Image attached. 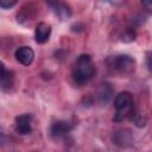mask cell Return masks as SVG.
Wrapping results in <instances>:
<instances>
[{"instance_id": "5b68a950", "label": "cell", "mask_w": 152, "mask_h": 152, "mask_svg": "<svg viewBox=\"0 0 152 152\" xmlns=\"http://www.w3.org/2000/svg\"><path fill=\"white\" fill-rule=\"evenodd\" d=\"M71 129H72V125H71L69 121L58 120V121H55V122L50 126V134H51L52 137H55V138H58V137L65 135V134L69 133Z\"/></svg>"}, {"instance_id": "8992f818", "label": "cell", "mask_w": 152, "mask_h": 152, "mask_svg": "<svg viewBox=\"0 0 152 152\" xmlns=\"http://www.w3.org/2000/svg\"><path fill=\"white\" fill-rule=\"evenodd\" d=\"M34 51L30 46H21L15 51V59L23 65H30L33 62Z\"/></svg>"}, {"instance_id": "30bf717a", "label": "cell", "mask_w": 152, "mask_h": 152, "mask_svg": "<svg viewBox=\"0 0 152 152\" xmlns=\"http://www.w3.org/2000/svg\"><path fill=\"white\" fill-rule=\"evenodd\" d=\"M97 95H99V100H100L101 103H103V104L108 103L109 100L112 99V95H113V89H112L110 84H108V83L101 84Z\"/></svg>"}, {"instance_id": "2e32d148", "label": "cell", "mask_w": 152, "mask_h": 152, "mask_svg": "<svg viewBox=\"0 0 152 152\" xmlns=\"http://www.w3.org/2000/svg\"><path fill=\"white\" fill-rule=\"evenodd\" d=\"M141 5L148 10V11H152V0H141Z\"/></svg>"}, {"instance_id": "e0dca14e", "label": "cell", "mask_w": 152, "mask_h": 152, "mask_svg": "<svg viewBox=\"0 0 152 152\" xmlns=\"http://www.w3.org/2000/svg\"><path fill=\"white\" fill-rule=\"evenodd\" d=\"M46 2H48L50 6H52V7H56V6L59 4V0H46Z\"/></svg>"}, {"instance_id": "9c48e42d", "label": "cell", "mask_w": 152, "mask_h": 152, "mask_svg": "<svg viewBox=\"0 0 152 152\" xmlns=\"http://www.w3.org/2000/svg\"><path fill=\"white\" fill-rule=\"evenodd\" d=\"M1 89L2 90H8L12 88L13 86V80H14V76H13V72L11 71H7L5 65L1 64Z\"/></svg>"}, {"instance_id": "7a4b0ae2", "label": "cell", "mask_w": 152, "mask_h": 152, "mask_svg": "<svg viewBox=\"0 0 152 152\" xmlns=\"http://www.w3.org/2000/svg\"><path fill=\"white\" fill-rule=\"evenodd\" d=\"M115 114L113 120L115 122H120L132 115L133 109H134V102H133V96L128 91H122L116 95L115 97Z\"/></svg>"}, {"instance_id": "277c9868", "label": "cell", "mask_w": 152, "mask_h": 152, "mask_svg": "<svg viewBox=\"0 0 152 152\" xmlns=\"http://www.w3.org/2000/svg\"><path fill=\"white\" fill-rule=\"evenodd\" d=\"M15 131L19 134H28L32 131V116L30 114H21L15 118Z\"/></svg>"}, {"instance_id": "4fadbf2b", "label": "cell", "mask_w": 152, "mask_h": 152, "mask_svg": "<svg viewBox=\"0 0 152 152\" xmlns=\"http://www.w3.org/2000/svg\"><path fill=\"white\" fill-rule=\"evenodd\" d=\"M132 120L134 121V124L138 127H144L146 125L145 118H142V115H140V114H134V118H132Z\"/></svg>"}, {"instance_id": "52a82bcc", "label": "cell", "mask_w": 152, "mask_h": 152, "mask_svg": "<svg viewBox=\"0 0 152 152\" xmlns=\"http://www.w3.org/2000/svg\"><path fill=\"white\" fill-rule=\"evenodd\" d=\"M51 34V26L46 23H39L36 26V31H34V38L36 42L38 44H44L49 40Z\"/></svg>"}, {"instance_id": "7c38bea8", "label": "cell", "mask_w": 152, "mask_h": 152, "mask_svg": "<svg viewBox=\"0 0 152 152\" xmlns=\"http://www.w3.org/2000/svg\"><path fill=\"white\" fill-rule=\"evenodd\" d=\"M135 36H137V33L133 28H126L124 31V33L121 34V40L125 43H131L135 39Z\"/></svg>"}, {"instance_id": "8fae6325", "label": "cell", "mask_w": 152, "mask_h": 152, "mask_svg": "<svg viewBox=\"0 0 152 152\" xmlns=\"http://www.w3.org/2000/svg\"><path fill=\"white\" fill-rule=\"evenodd\" d=\"M56 14L62 19V20H65L68 18L71 17V10L69 6H66L65 4H58L56 7Z\"/></svg>"}, {"instance_id": "3957f363", "label": "cell", "mask_w": 152, "mask_h": 152, "mask_svg": "<svg viewBox=\"0 0 152 152\" xmlns=\"http://www.w3.org/2000/svg\"><path fill=\"white\" fill-rule=\"evenodd\" d=\"M107 64L110 69L121 74H131L135 69V61L128 55L112 56L107 59Z\"/></svg>"}, {"instance_id": "9a60e30c", "label": "cell", "mask_w": 152, "mask_h": 152, "mask_svg": "<svg viewBox=\"0 0 152 152\" xmlns=\"http://www.w3.org/2000/svg\"><path fill=\"white\" fill-rule=\"evenodd\" d=\"M146 65H147L148 71L152 74V52H148V53H147V57H146Z\"/></svg>"}, {"instance_id": "ba28073f", "label": "cell", "mask_w": 152, "mask_h": 152, "mask_svg": "<svg viewBox=\"0 0 152 152\" xmlns=\"http://www.w3.org/2000/svg\"><path fill=\"white\" fill-rule=\"evenodd\" d=\"M113 141L119 145V146H128L132 142V133L129 129H121L114 133L113 135Z\"/></svg>"}, {"instance_id": "6da1fadb", "label": "cell", "mask_w": 152, "mask_h": 152, "mask_svg": "<svg viewBox=\"0 0 152 152\" xmlns=\"http://www.w3.org/2000/svg\"><path fill=\"white\" fill-rule=\"evenodd\" d=\"M96 74L95 64L89 55H81L75 62L72 69V78L77 86L88 83Z\"/></svg>"}, {"instance_id": "5bb4252c", "label": "cell", "mask_w": 152, "mask_h": 152, "mask_svg": "<svg viewBox=\"0 0 152 152\" xmlns=\"http://www.w3.org/2000/svg\"><path fill=\"white\" fill-rule=\"evenodd\" d=\"M17 2H18V0H0V6H1V8H4V10H6V8H12Z\"/></svg>"}]
</instances>
